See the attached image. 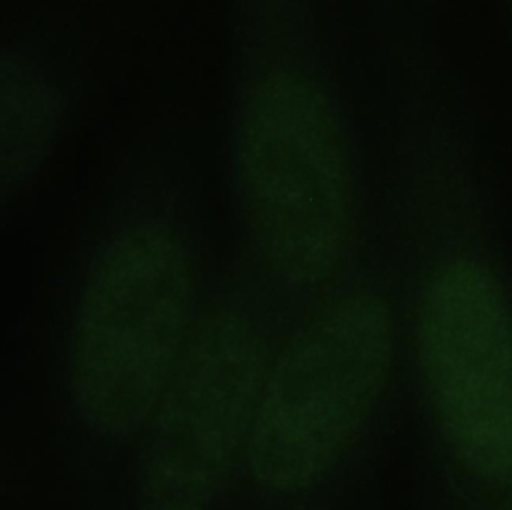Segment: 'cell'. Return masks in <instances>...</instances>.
Returning a JSON list of instances; mask_svg holds the SVG:
<instances>
[{
  "label": "cell",
  "mask_w": 512,
  "mask_h": 510,
  "mask_svg": "<svg viewBox=\"0 0 512 510\" xmlns=\"http://www.w3.org/2000/svg\"><path fill=\"white\" fill-rule=\"evenodd\" d=\"M392 360L380 296L352 290L316 308L268 360L244 456L254 484L286 498L318 486L376 408Z\"/></svg>",
  "instance_id": "6da1fadb"
},
{
  "label": "cell",
  "mask_w": 512,
  "mask_h": 510,
  "mask_svg": "<svg viewBox=\"0 0 512 510\" xmlns=\"http://www.w3.org/2000/svg\"><path fill=\"white\" fill-rule=\"evenodd\" d=\"M192 266L160 226L120 232L94 262L74 312L68 388L94 432L126 438L146 426L192 326Z\"/></svg>",
  "instance_id": "7a4b0ae2"
},
{
  "label": "cell",
  "mask_w": 512,
  "mask_h": 510,
  "mask_svg": "<svg viewBox=\"0 0 512 510\" xmlns=\"http://www.w3.org/2000/svg\"><path fill=\"white\" fill-rule=\"evenodd\" d=\"M248 226L266 268L314 288L338 270L352 186L334 112L314 78L272 70L252 90L240 144Z\"/></svg>",
  "instance_id": "3957f363"
},
{
  "label": "cell",
  "mask_w": 512,
  "mask_h": 510,
  "mask_svg": "<svg viewBox=\"0 0 512 510\" xmlns=\"http://www.w3.org/2000/svg\"><path fill=\"white\" fill-rule=\"evenodd\" d=\"M262 336L234 308L196 318L148 422L144 510H208L242 456L268 368Z\"/></svg>",
  "instance_id": "277c9868"
},
{
  "label": "cell",
  "mask_w": 512,
  "mask_h": 510,
  "mask_svg": "<svg viewBox=\"0 0 512 510\" xmlns=\"http://www.w3.org/2000/svg\"><path fill=\"white\" fill-rule=\"evenodd\" d=\"M414 346L454 458L484 482H512V314L496 276L454 256L426 280Z\"/></svg>",
  "instance_id": "5b68a950"
}]
</instances>
